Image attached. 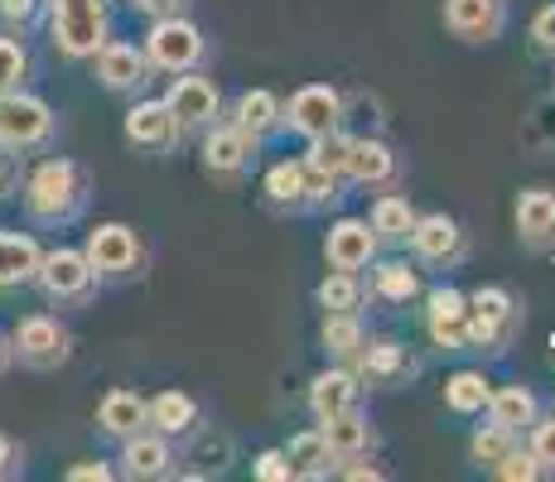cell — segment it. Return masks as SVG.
Here are the masks:
<instances>
[{
  "label": "cell",
  "instance_id": "6da1fadb",
  "mask_svg": "<svg viewBox=\"0 0 555 482\" xmlns=\"http://www.w3.org/2000/svg\"><path fill=\"white\" fill-rule=\"evenodd\" d=\"M88 203V174L73 159H44L35 174L25 179V208L39 222H68Z\"/></svg>",
  "mask_w": 555,
  "mask_h": 482
},
{
  "label": "cell",
  "instance_id": "7a4b0ae2",
  "mask_svg": "<svg viewBox=\"0 0 555 482\" xmlns=\"http://www.w3.org/2000/svg\"><path fill=\"white\" fill-rule=\"evenodd\" d=\"M53 44L68 58H92L106 44V0H49Z\"/></svg>",
  "mask_w": 555,
  "mask_h": 482
},
{
  "label": "cell",
  "instance_id": "3957f363",
  "mask_svg": "<svg viewBox=\"0 0 555 482\" xmlns=\"http://www.w3.org/2000/svg\"><path fill=\"white\" fill-rule=\"evenodd\" d=\"M10 357H20L35 372H53L73 357V334L59 324V318L29 314V318H20L15 334H10Z\"/></svg>",
  "mask_w": 555,
  "mask_h": 482
},
{
  "label": "cell",
  "instance_id": "277c9868",
  "mask_svg": "<svg viewBox=\"0 0 555 482\" xmlns=\"http://www.w3.org/2000/svg\"><path fill=\"white\" fill-rule=\"evenodd\" d=\"M198 58H203V35L189 19L159 15L151 25V35H145V63H155L165 73H189Z\"/></svg>",
  "mask_w": 555,
  "mask_h": 482
},
{
  "label": "cell",
  "instance_id": "5b68a950",
  "mask_svg": "<svg viewBox=\"0 0 555 482\" xmlns=\"http://www.w3.org/2000/svg\"><path fill=\"white\" fill-rule=\"evenodd\" d=\"M53 131V112L29 92H0V145L5 149H29L44 145Z\"/></svg>",
  "mask_w": 555,
  "mask_h": 482
},
{
  "label": "cell",
  "instance_id": "8992f818",
  "mask_svg": "<svg viewBox=\"0 0 555 482\" xmlns=\"http://www.w3.org/2000/svg\"><path fill=\"white\" fill-rule=\"evenodd\" d=\"M512 328H517V304H512L507 289L488 285L478 295H468V342L498 352L512 338Z\"/></svg>",
  "mask_w": 555,
  "mask_h": 482
},
{
  "label": "cell",
  "instance_id": "52a82bcc",
  "mask_svg": "<svg viewBox=\"0 0 555 482\" xmlns=\"http://www.w3.org/2000/svg\"><path fill=\"white\" fill-rule=\"evenodd\" d=\"M92 265H88V256L82 251H49V256H39V271H35V285L44 289L49 299H82L92 289Z\"/></svg>",
  "mask_w": 555,
  "mask_h": 482
},
{
  "label": "cell",
  "instance_id": "ba28073f",
  "mask_svg": "<svg viewBox=\"0 0 555 482\" xmlns=\"http://www.w3.org/2000/svg\"><path fill=\"white\" fill-rule=\"evenodd\" d=\"M503 0H444V25L464 44H493L503 35Z\"/></svg>",
  "mask_w": 555,
  "mask_h": 482
},
{
  "label": "cell",
  "instance_id": "9c48e42d",
  "mask_svg": "<svg viewBox=\"0 0 555 482\" xmlns=\"http://www.w3.org/2000/svg\"><path fill=\"white\" fill-rule=\"evenodd\" d=\"M338 116H344V96H338L334 88H324V82L300 88L291 96V126L305 135V141L338 131Z\"/></svg>",
  "mask_w": 555,
  "mask_h": 482
},
{
  "label": "cell",
  "instance_id": "30bf717a",
  "mask_svg": "<svg viewBox=\"0 0 555 482\" xmlns=\"http://www.w3.org/2000/svg\"><path fill=\"white\" fill-rule=\"evenodd\" d=\"M88 265L98 275H126L135 261H141V242H135L131 227H121V222H102L98 232L88 237Z\"/></svg>",
  "mask_w": 555,
  "mask_h": 482
},
{
  "label": "cell",
  "instance_id": "8fae6325",
  "mask_svg": "<svg viewBox=\"0 0 555 482\" xmlns=\"http://www.w3.org/2000/svg\"><path fill=\"white\" fill-rule=\"evenodd\" d=\"M425 328L440 348H464L468 342V299L459 289H435L430 295V309H425Z\"/></svg>",
  "mask_w": 555,
  "mask_h": 482
},
{
  "label": "cell",
  "instance_id": "7c38bea8",
  "mask_svg": "<svg viewBox=\"0 0 555 482\" xmlns=\"http://www.w3.org/2000/svg\"><path fill=\"white\" fill-rule=\"evenodd\" d=\"M126 141L145 145V149H165L179 141V121L165 102H141L126 112Z\"/></svg>",
  "mask_w": 555,
  "mask_h": 482
},
{
  "label": "cell",
  "instance_id": "4fadbf2b",
  "mask_svg": "<svg viewBox=\"0 0 555 482\" xmlns=\"http://www.w3.org/2000/svg\"><path fill=\"white\" fill-rule=\"evenodd\" d=\"M98 78H102V88H112V92H131V88H141L145 82V73H151V63H145V53L135 49V44H102L98 53Z\"/></svg>",
  "mask_w": 555,
  "mask_h": 482
},
{
  "label": "cell",
  "instance_id": "5bb4252c",
  "mask_svg": "<svg viewBox=\"0 0 555 482\" xmlns=\"http://www.w3.org/2000/svg\"><path fill=\"white\" fill-rule=\"evenodd\" d=\"M328 265L334 271H358V265H367L372 256H377V232L367 227V222H338L334 232H328Z\"/></svg>",
  "mask_w": 555,
  "mask_h": 482
},
{
  "label": "cell",
  "instance_id": "9a60e30c",
  "mask_svg": "<svg viewBox=\"0 0 555 482\" xmlns=\"http://www.w3.org/2000/svg\"><path fill=\"white\" fill-rule=\"evenodd\" d=\"M165 106L175 112L179 126H208L212 116H218V88H212L208 78H179L175 88H169Z\"/></svg>",
  "mask_w": 555,
  "mask_h": 482
},
{
  "label": "cell",
  "instance_id": "2e32d148",
  "mask_svg": "<svg viewBox=\"0 0 555 482\" xmlns=\"http://www.w3.org/2000/svg\"><path fill=\"white\" fill-rule=\"evenodd\" d=\"M121 464H126V478H165L169 464H175V454H169L165 434H126V448H121Z\"/></svg>",
  "mask_w": 555,
  "mask_h": 482
},
{
  "label": "cell",
  "instance_id": "e0dca14e",
  "mask_svg": "<svg viewBox=\"0 0 555 482\" xmlns=\"http://www.w3.org/2000/svg\"><path fill=\"white\" fill-rule=\"evenodd\" d=\"M411 242H415V251H421L425 261H454L459 246H464V237H459V222H454V218H444V212L415 218Z\"/></svg>",
  "mask_w": 555,
  "mask_h": 482
},
{
  "label": "cell",
  "instance_id": "ac0fdd59",
  "mask_svg": "<svg viewBox=\"0 0 555 482\" xmlns=\"http://www.w3.org/2000/svg\"><path fill=\"white\" fill-rule=\"evenodd\" d=\"M247 155H251V135H242L237 126H222V131H212L208 141H203V165L218 179L237 174V169L247 165Z\"/></svg>",
  "mask_w": 555,
  "mask_h": 482
},
{
  "label": "cell",
  "instance_id": "d6986e66",
  "mask_svg": "<svg viewBox=\"0 0 555 482\" xmlns=\"http://www.w3.org/2000/svg\"><path fill=\"white\" fill-rule=\"evenodd\" d=\"M39 242L20 237V232H0V289L10 285H29L39 271Z\"/></svg>",
  "mask_w": 555,
  "mask_h": 482
},
{
  "label": "cell",
  "instance_id": "ffe728a7",
  "mask_svg": "<svg viewBox=\"0 0 555 482\" xmlns=\"http://www.w3.org/2000/svg\"><path fill=\"white\" fill-rule=\"evenodd\" d=\"M194 420H198V405L184 391H159L155 401H145V425L159 434H189Z\"/></svg>",
  "mask_w": 555,
  "mask_h": 482
},
{
  "label": "cell",
  "instance_id": "44dd1931",
  "mask_svg": "<svg viewBox=\"0 0 555 482\" xmlns=\"http://www.w3.org/2000/svg\"><path fill=\"white\" fill-rule=\"evenodd\" d=\"M353 405H358V381L348 372H324V377H314V386H309V411L319 420H334V415L353 411Z\"/></svg>",
  "mask_w": 555,
  "mask_h": 482
},
{
  "label": "cell",
  "instance_id": "7402d4cb",
  "mask_svg": "<svg viewBox=\"0 0 555 482\" xmlns=\"http://www.w3.org/2000/svg\"><path fill=\"white\" fill-rule=\"evenodd\" d=\"M517 232L527 237L531 246H541L555 232V193L546 188H531L517 198Z\"/></svg>",
  "mask_w": 555,
  "mask_h": 482
},
{
  "label": "cell",
  "instance_id": "603a6c76",
  "mask_svg": "<svg viewBox=\"0 0 555 482\" xmlns=\"http://www.w3.org/2000/svg\"><path fill=\"white\" fill-rule=\"evenodd\" d=\"M391 169H397V155H391L382 141H353L348 149V179H358V184H387Z\"/></svg>",
  "mask_w": 555,
  "mask_h": 482
},
{
  "label": "cell",
  "instance_id": "cb8c5ba5",
  "mask_svg": "<svg viewBox=\"0 0 555 482\" xmlns=\"http://www.w3.org/2000/svg\"><path fill=\"white\" fill-rule=\"evenodd\" d=\"M98 425L106 434H116V439L145 430V401L135 391H112L102 401V411H98Z\"/></svg>",
  "mask_w": 555,
  "mask_h": 482
},
{
  "label": "cell",
  "instance_id": "d4e9b609",
  "mask_svg": "<svg viewBox=\"0 0 555 482\" xmlns=\"http://www.w3.org/2000/svg\"><path fill=\"white\" fill-rule=\"evenodd\" d=\"M324 444H328V454L334 458H353L362 454V448L372 444V430H367V420H362L358 411H344V415H334V420H324Z\"/></svg>",
  "mask_w": 555,
  "mask_h": 482
},
{
  "label": "cell",
  "instance_id": "484cf974",
  "mask_svg": "<svg viewBox=\"0 0 555 482\" xmlns=\"http://www.w3.org/2000/svg\"><path fill=\"white\" fill-rule=\"evenodd\" d=\"M362 377L372 386H397L411 377V357H405L401 342H377V348L362 352Z\"/></svg>",
  "mask_w": 555,
  "mask_h": 482
},
{
  "label": "cell",
  "instance_id": "4316f807",
  "mask_svg": "<svg viewBox=\"0 0 555 482\" xmlns=\"http://www.w3.org/2000/svg\"><path fill=\"white\" fill-rule=\"evenodd\" d=\"M488 411H493V425H503V430L517 434L537 420V395L521 391V386H503V391L488 395Z\"/></svg>",
  "mask_w": 555,
  "mask_h": 482
},
{
  "label": "cell",
  "instance_id": "83f0119b",
  "mask_svg": "<svg viewBox=\"0 0 555 482\" xmlns=\"http://www.w3.org/2000/svg\"><path fill=\"white\" fill-rule=\"evenodd\" d=\"M285 454V464H291V478H324L328 473V444H324V434H295L291 439V448H281Z\"/></svg>",
  "mask_w": 555,
  "mask_h": 482
},
{
  "label": "cell",
  "instance_id": "f1b7e54d",
  "mask_svg": "<svg viewBox=\"0 0 555 482\" xmlns=\"http://www.w3.org/2000/svg\"><path fill=\"white\" fill-rule=\"evenodd\" d=\"M275 116H281V106H275L271 92H242L237 96V112H232V126L256 141V135H266L275 126Z\"/></svg>",
  "mask_w": 555,
  "mask_h": 482
},
{
  "label": "cell",
  "instance_id": "f546056e",
  "mask_svg": "<svg viewBox=\"0 0 555 482\" xmlns=\"http://www.w3.org/2000/svg\"><path fill=\"white\" fill-rule=\"evenodd\" d=\"M488 395H493V386L483 381V372H454L450 381H444V405L459 415H474L488 405Z\"/></svg>",
  "mask_w": 555,
  "mask_h": 482
},
{
  "label": "cell",
  "instance_id": "4dcf8cb0",
  "mask_svg": "<svg viewBox=\"0 0 555 482\" xmlns=\"http://www.w3.org/2000/svg\"><path fill=\"white\" fill-rule=\"evenodd\" d=\"M348 149H353V141H348V135H338V131L314 135V141H309V159H305V165L314 169V174L338 179L348 169Z\"/></svg>",
  "mask_w": 555,
  "mask_h": 482
},
{
  "label": "cell",
  "instance_id": "1f68e13d",
  "mask_svg": "<svg viewBox=\"0 0 555 482\" xmlns=\"http://www.w3.org/2000/svg\"><path fill=\"white\" fill-rule=\"evenodd\" d=\"M411 227H415L411 203L405 198H377V208H372V232H377V237L401 242V237H411Z\"/></svg>",
  "mask_w": 555,
  "mask_h": 482
},
{
  "label": "cell",
  "instance_id": "d6a6232c",
  "mask_svg": "<svg viewBox=\"0 0 555 482\" xmlns=\"http://www.w3.org/2000/svg\"><path fill=\"white\" fill-rule=\"evenodd\" d=\"M358 299H362V289L353 281V271H338V275H328V281L319 285V304H324L328 314H353Z\"/></svg>",
  "mask_w": 555,
  "mask_h": 482
},
{
  "label": "cell",
  "instance_id": "836d02e7",
  "mask_svg": "<svg viewBox=\"0 0 555 482\" xmlns=\"http://www.w3.org/2000/svg\"><path fill=\"white\" fill-rule=\"evenodd\" d=\"M324 348L334 352V357H358L362 352V328L353 314H328L324 324Z\"/></svg>",
  "mask_w": 555,
  "mask_h": 482
},
{
  "label": "cell",
  "instance_id": "e575fe53",
  "mask_svg": "<svg viewBox=\"0 0 555 482\" xmlns=\"http://www.w3.org/2000/svg\"><path fill=\"white\" fill-rule=\"evenodd\" d=\"M377 289L387 299H397V304H405V299L421 295V281H415V271L405 261H382L377 265Z\"/></svg>",
  "mask_w": 555,
  "mask_h": 482
},
{
  "label": "cell",
  "instance_id": "d590c367",
  "mask_svg": "<svg viewBox=\"0 0 555 482\" xmlns=\"http://www.w3.org/2000/svg\"><path fill=\"white\" fill-rule=\"evenodd\" d=\"M468 448H474L478 464L493 468V464H503V458L512 454V430H503V425H483V430L474 434V444H468Z\"/></svg>",
  "mask_w": 555,
  "mask_h": 482
},
{
  "label": "cell",
  "instance_id": "8d00e7d4",
  "mask_svg": "<svg viewBox=\"0 0 555 482\" xmlns=\"http://www.w3.org/2000/svg\"><path fill=\"white\" fill-rule=\"evenodd\" d=\"M266 193L275 203H300L305 198V165H275L266 174Z\"/></svg>",
  "mask_w": 555,
  "mask_h": 482
},
{
  "label": "cell",
  "instance_id": "74e56055",
  "mask_svg": "<svg viewBox=\"0 0 555 482\" xmlns=\"http://www.w3.org/2000/svg\"><path fill=\"white\" fill-rule=\"evenodd\" d=\"M25 68H29L25 49H20L15 39L0 35V92H15L20 82H25Z\"/></svg>",
  "mask_w": 555,
  "mask_h": 482
},
{
  "label": "cell",
  "instance_id": "f35d334b",
  "mask_svg": "<svg viewBox=\"0 0 555 482\" xmlns=\"http://www.w3.org/2000/svg\"><path fill=\"white\" fill-rule=\"evenodd\" d=\"M493 473L507 478V482H531V478H541V464L531 454H517V448H512L503 464H493Z\"/></svg>",
  "mask_w": 555,
  "mask_h": 482
},
{
  "label": "cell",
  "instance_id": "ab89813d",
  "mask_svg": "<svg viewBox=\"0 0 555 482\" xmlns=\"http://www.w3.org/2000/svg\"><path fill=\"white\" fill-rule=\"evenodd\" d=\"M251 473L261 478V482H291V464H285L281 448H266V454L251 464Z\"/></svg>",
  "mask_w": 555,
  "mask_h": 482
},
{
  "label": "cell",
  "instance_id": "60d3db41",
  "mask_svg": "<svg viewBox=\"0 0 555 482\" xmlns=\"http://www.w3.org/2000/svg\"><path fill=\"white\" fill-rule=\"evenodd\" d=\"M531 458H537L541 468H555V420L537 425V434H531Z\"/></svg>",
  "mask_w": 555,
  "mask_h": 482
},
{
  "label": "cell",
  "instance_id": "b9f144b4",
  "mask_svg": "<svg viewBox=\"0 0 555 482\" xmlns=\"http://www.w3.org/2000/svg\"><path fill=\"white\" fill-rule=\"evenodd\" d=\"M531 39H537L541 49L555 53V5H546V10L537 15V25H531Z\"/></svg>",
  "mask_w": 555,
  "mask_h": 482
},
{
  "label": "cell",
  "instance_id": "7bdbcfd3",
  "mask_svg": "<svg viewBox=\"0 0 555 482\" xmlns=\"http://www.w3.org/2000/svg\"><path fill=\"white\" fill-rule=\"evenodd\" d=\"M39 10V0H0V15L10 19V25H29Z\"/></svg>",
  "mask_w": 555,
  "mask_h": 482
},
{
  "label": "cell",
  "instance_id": "ee69618b",
  "mask_svg": "<svg viewBox=\"0 0 555 482\" xmlns=\"http://www.w3.org/2000/svg\"><path fill=\"white\" fill-rule=\"evenodd\" d=\"M112 478V468L106 464H78V468H68V482H106Z\"/></svg>",
  "mask_w": 555,
  "mask_h": 482
},
{
  "label": "cell",
  "instance_id": "f6af8a7d",
  "mask_svg": "<svg viewBox=\"0 0 555 482\" xmlns=\"http://www.w3.org/2000/svg\"><path fill=\"white\" fill-rule=\"evenodd\" d=\"M15 464H20V448H15V439H10V434H0V478H10V473H15Z\"/></svg>",
  "mask_w": 555,
  "mask_h": 482
},
{
  "label": "cell",
  "instance_id": "bcb514c9",
  "mask_svg": "<svg viewBox=\"0 0 555 482\" xmlns=\"http://www.w3.org/2000/svg\"><path fill=\"white\" fill-rule=\"evenodd\" d=\"M135 10H145V15H179V5H184V0H131Z\"/></svg>",
  "mask_w": 555,
  "mask_h": 482
},
{
  "label": "cell",
  "instance_id": "7dc6e473",
  "mask_svg": "<svg viewBox=\"0 0 555 482\" xmlns=\"http://www.w3.org/2000/svg\"><path fill=\"white\" fill-rule=\"evenodd\" d=\"M10 188H15V159H10L5 145H0V198H5Z\"/></svg>",
  "mask_w": 555,
  "mask_h": 482
},
{
  "label": "cell",
  "instance_id": "c3c4849f",
  "mask_svg": "<svg viewBox=\"0 0 555 482\" xmlns=\"http://www.w3.org/2000/svg\"><path fill=\"white\" fill-rule=\"evenodd\" d=\"M344 478H353V482H362V478H367V482H377L382 473H377V468H367V464H353V468H344Z\"/></svg>",
  "mask_w": 555,
  "mask_h": 482
},
{
  "label": "cell",
  "instance_id": "681fc988",
  "mask_svg": "<svg viewBox=\"0 0 555 482\" xmlns=\"http://www.w3.org/2000/svg\"><path fill=\"white\" fill-rule=\"evenodd\" d=\"M10 367V338H0V372Z\"/></svg>",
  "mask_w": 555,
  "mask_h": 482
},
{
  "label": "cell",
  "instance_id": "f907efd6",
  "mask_svg": "<svg viewBox=\"0 0 555 482\" xmlns=\"http://www.w3.org/2000/svg\"><path fill=\"white\" fill-rule=\"evenodd\" d=\"M551 348H555V342H551Z\"/></svg>",
  "mask_w": 555,
  "mask_h": 482
}]
</instances>
